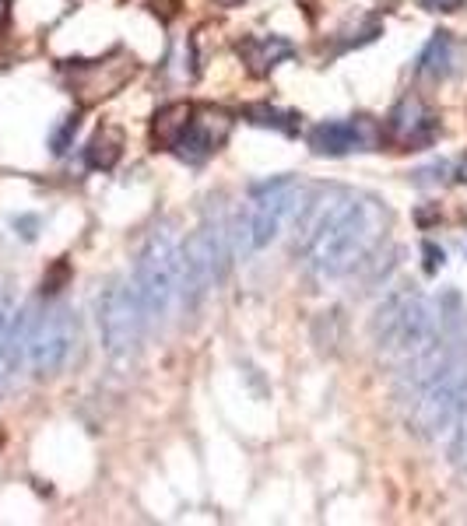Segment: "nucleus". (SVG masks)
Instances as JSON below:
<instances>
[{
    "instance_id": "1",
    "label": "nucleus",
    "mask_w": 467,
    "mask_h": 526,
    "mask_svg": "<svg viewBox=\"0 0 467 526\" xmlns=\"http://www.w3.org/2000/svg\"><path fill=\"white\" fill-rule=\"evenodd\" d=\"M302 253L317 278H341L376 253L390 228V211L366 193L331 190L327 197L302 200Z\"/></svg>"
},
{
    "instance_id": "3",
    "label": "nucleus",
    "mask_w": 467,
    "mask_h": 526,
    "mask_svg": "<svg viewBox=\"0 0 467 526\" xmlns=\"http://www.w3.org/2000/svg\"><path fill=\"white\" fill-rule=\"evenodd\" d=\"M134 288L148 320H166L180 306L183 288V242L169 221L151 228L148 242L141 246L134 271Z\"/></svg>"
},
{
    "instance_id": "15",
    "label": "nucleus",
    "mask_w": 467,
    "mask_h": 526,
    "mask_svg": "<svg viewBox=\"0 0 467 526\" xmlns=\"http://www.w3.org/2000/svg\"><path fill=\"white\" fill-rule=\"evenodd\" d=\"M243 120H250L253 127L281 130V134H295V130H299V116H295V113H281V109L264 106V102H253V106H243Z\"/></svg>"
},
{
    "instance_id": "4",
    "label": "nucleus",
    "mask_w": 467,
    "mask_h": 526,
    "mask_svg": "<svg viewBox=\"0 0 467 526\" xmlns=\"http://www.w3.org/2000/svg\"><path fill=\"white\" fill-rule=\"evenodd\" d=\"M306 186L295 179H274L253 190V200L246 207V218L239 221V246L246 253H260L281 235V228L299 214L302 200H306Z\"/></svg>"
},
{
    "instance_id": "11",
    "label": "nucleus",
    "mask_w": 467,
    "mask_h": 526,
    "mask_svg": "<svg viewBox=\"0 0 467 526\" xmlns=\"http://www.w3.org/2000/svg\"><path fill=\"white\" fill-rule=\"evenodd\" d=\"M239 57H243L246 71L267 78L278 64H285L292 57V43L281 36H250L239 43Z\"/></svg>"
},
{
    "instance_id": "2",
    "label": "nucleus",
    "mask_w": 467,
    "mask_h": 526,
    "mask_svg": "<svg viewBox=\"0 0 467 526\" xmlns=\"http://www.w3.org/2000/svg\"><path fill=\"white\" fill-rule=\"evenodd\" d=\"M443 330H446L443 309L418 292L390 295L373 320L376 344L397 365H408L415 358H422L443 337Z\"/></svg>"
},
{
    "instance_id": "6",
    "label": "nucleus",
    "mask_w": 467,
    "mask_h": 526,
    "mask_svg": "<svg viewBox=\"0 0 467 526\" xmlns=\"http://www.w3.org/2000/svg\"><path fill=\"white\" fill-rule=\"evenodd\" d=\"M74 341H78V323H74L71 306L57 302V306L43 309L29 320V341H25V355H29L32 376L50 379L71 362Z\"/></svg>"
},
{
    "instance_id": "5",
    "label": "nucleus",
    "mask_w": 467,
    "mask_h": 526,
    "mask_svg": "<svg viewBox=\"0 0 467 526\" xmlns=\"http://www.w3.org/2000/svg\"><path fill=\"white\" fill-rule=\"evenodd\" d=\"M95 313H99V334L106 355L116 362L134 358L144 334V320H148L137 288H130L127 281H109L95 302Z\"/></svg>"
},
{
    "instance_id": "22",
    "label": "nucleus",
    "mask_w": 467,
    "mask_h": 526,
    "mask_svg": "<svg viewBox=\"0 0 467 526\" xmlns=\"http://www.w3.org/2000/svg\"><path fill=\"white\" fill-rule=\"evenodd\" d=\"M8 18H11V4H8V0H0V32H4V25H8Z\"/></svg>"
},
{
    "instance_id": "12",
    "label": "nucleus",
    "mask_w": 467,
    "mask_h": 526,
    "mask_svg": "<svg viewBox=\"0 0 467 526\" xmlns=\"http://www.w3.org/2000/svg\"><path fill=\"white\" fill-rule=\"evenodd\" d=\"M190 116H194V106H190V102H169V106H162L159 113H155V120H151V137H155V144L176 148V141L187 134Z\"/></svg>"
},
{
    "instance_id": "10",
    "label": "nucleus",
    "mask_w": 467,
    "mask_h": 526,
    "mask_svg": "<svg viewBox=\"0 0 467 526\" xmlns=\"http://www.w3.org/2000/svg\"><path fill=\"white\" fill-rule=\"evenodd\" d=\"M380 141V130L373 127V120L359 116V120H334V123H320V127L309 130V148L317 155L327 158H341L352 155V151H366Z\"/></svg>"
},
{
    "instance_id": "21",
    "label": "nucleus",
    "mask_w": 467,
    "mask_h": 526,
    "mask_svg": "<svg viewBox=\"0 0 467 526\" xmlns=\"http://www.w3.org/2000/svg\"><path fill=\"white\" fill-rule=\"evenodd\" d=\"M425 256H429V271L443 267V253H436V246H425Z\"/></svg>"
},
{
    "instance_id": "9",
    "label": "nucleus",
    "mask_w": 467,
    "mask_h": 526,
    "mask_svg": "<svg viewBox=\"0 0 467 526\" xmlns=\"http://www.w3.org/2000/svg\"><path fill=\"white\" fill-rule=\"evenodd\" d=\"M439 134V116L418 95H404L387 116V137L397 148H429Z\"/></svg>"
},
{
    "instance_id": "7",
    "label": "nucleus",
    "mask_w": 467,
    "mask_h": 526,
    "mask_svg": "<svg viewBox=\"0 0 467 526\" xmlns=\"http://www.w3.org/2000/svg\"><path fill=\"white\" fill-rule=\"evenodd\" d=\"M137 64L127 53H113L106 60H92V64H81L71 71V92L81 106H99L102 99L116 95L130 78H134Z\"/></svg>"
},
{
    "instance_id": "13",
    "label": "nucleus",
    "mask_w": 467,
    "mask_h": 526,
    "mask_svg": "<svg viewBox=\"0 0 467 526\" xmlns=\"http://www.w3.org/2000/svg\"><path fill=\"white\" fill-rule=\"evenodd\" d=\"M123 144H127V141H123L120 127H99L92 141H88V148H85L88 165H92V169H99V172L116 169V162L123 158Z\"/></svg>"
},
{
    "instance_id": "14",
    "label": "nucleus",
    "mask_w": 467,
    "mask_h": 526,
    "mask_svg": "<svg viewBox=\"0 0 467 526\" xmlns=\"http://www.w3.org/2000/svg\"><path fill=\"white\" fill-rule=\"evenodd\" d=\"M450 67H453V39L450 32H436L429 39V46L422 50V57H418V74L425 81H443L450 74Z\"/></svg>"
},
{
    "instance_id": "20",
    "label": "nucleus",
    "mask_w": 467,
    "mask_h": 526,
    "mask_svg": "<svg viewBox=\"0 0 467 526\" xmlns=\"http://www.w3.org/2000/svg\"><path fill=\"white\" fill-rule=\"evenodd\" d=\"M453 179H457V183H467V151L460 155V162L453 165Z\"/></svg>"
},
{
    "instance_id": "8",
    "label": "nucleus",
    "mask_w": 467,
    "mask_h": 526,
    "mask_svg": "<svg viewBox=\"0 0 467 526\" xmlns=\"http://www.w3.org/2000/svg\"><path fill=\"white\" fill-rule=\"evenodd\" d=\"M232 134V113H225L222 106H201L190 116L187 134L176 141V155L187 158V162H204L211 158Z\"/></svg>"
},
{
    "instance_id": "17",
    "label": "nucleus",
    "mask_w": 467,
    "mask_h": 526,
    "mask_svg": "<svg viewBox=\"0 0 467 526\" xmlns=\"http://www.w3.org/2000/svg\"><path fill=\"white\" fill-rule=\"evenodd\" d=\"M450 453H453V463H457V467H467V407L460 411L457 425H453V446H450Z\"/></svg>"
},
{
    "instance_id": "16",
    "label": "nucleus",
    "mask_w": 467,
    "mask_h": 526,
    "mask_svg": "<svg viewBox=\"0 0 467 526\" xmlns=\"http://www.w3.org/2000/svg\"><path fill=\"white\" fill-rule=\"evenodd\" d=\"M8 323H11V309L4 306L0 309V393H4V386H8L11 379V358H8Z\"/></svg>"
},
{
    "instance_id": "19",
    "label": "nucleus",
    "mask_w": 467,
    "mask_h": 526,
    "mask_svg": "<svg viewBox=\"0 0 467 526\" xmlns=\"http://www.w3.org/2000/svg\"><path fill=\"white\" fill-rule=\"evenodd\" d=\"M74 130H78V120L71 116V120H67L64 127H60L57 134H53V151H57V155H60V151H67V141H71Z\"/></svg>"
},
{
    "instance_id": "23",
    "label": "nucleus",
    "mask_w": 467,
    "mask_h": 526,
    "mask_svg": "<svg viewBox=\"0 0 467 526\" xmlns=\"http://www.w3.org/2000/svg\"><path fill=\"white\" fill-rule=\"evenodd\" d=\"M218 8H239V4H243V0H215Z\"/></svg>"
},
{
    "instance_id": "18",
    "label": "nucleus",
    "mask_w": 467,
    "mask_h": 526,
    "mask_svg": "<svg viewBox=\"0 0 467 526\" xmlns=\"http://www.w3.org/2000/svg\"><path fill=\"white\" fill-rule=\"evenodd\" d=\"M425 11H436V15H453V11L464 8V0H422Z\"/></svg>"
}]
</instances>
